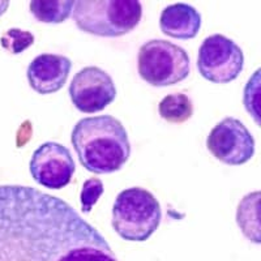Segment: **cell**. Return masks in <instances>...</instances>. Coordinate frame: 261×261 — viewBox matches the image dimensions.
Masks as SVG:
<instances>
[{
  "mask_svg": "<svg viewBox=\"0 0 261 261\" xmlns=\"http://www.w3.org/2000/svg\"><path fill=\"white\" fill-rule=\"evenodd\" d=\"M0 261H119L73 206L18 184L0 186Z\"/></svg>",
  "mask_w": 261,
  "mask_h": 261,
  "instance_id": "6da1fadb",
  "label": "cell"
},
{
  "mask_svg": "<svg viewBox=\"0 0 261 261\" xmlns=\"http://www.w3.org/2000/svg\"><path fill=\"white\" fill-rule=\"evenodd\" d=\"M71 143L83 167L93 174H111L124 166L130 143L124 125L111 115L90 116L76 123Z\"/></svg>",
  "mask_w": 261,
  "mask_h": 261,
  "instance_id": "7a4b0ae2",
  "label": "cell"
},
{
  "mask_svg": "<svg viewBox=\"0 0 261 261\" xmlns=\"http://www.w3.org/2000/svg\"><path fill=\"white\" fill-rule=\"evenodd\" d=\"M73 20L79 29L97 37H122L140 24L143 6L136 0H79Z\"/></svg>",
  "mask_w": 261,
  "mask_h": 261,
  "instance_id": "3957f363",
  "label": "cell"
},
{
  "mask_svg": "<svg viewBox=\"0 0 261 261\" xmlns=\"http://www.w3.org/2000/svg\"><path fill=\"white\" fill-rule=\"evenodd\" d=\"M162 221V209L155 196L141 187H130L116 196L111 225L128 242H145Z\"/></svg>",
  "mask_w": 261,
  "mask_h": 261,
  "instance_id": "277c9868",
  "label": "cell"
},
{
  "mask_svg": "<svg viewBox=\"0 0 261 261\" xmlns=\"http://www.w3.org/2000/svg\"><path fill=\"white\" fill-rule=\"evenodd\" d=\"M137 69L149 85L171 86L188 77L191 59L180 46L165 39H150L140 47Z\"/></svg>",
  "mask_w": 261,
  "mask_h": 261,
  "instance_id": "5b68a950",
  "label": "cell"
},
{
  "mask_svg": "<svg viewBox=\"0 0 261 261\" xmlns=\"http://www.w3.org/2000/svg\"><path fill=\"white\" fill-rule=\"evenodd\" d=\"M244 67L243 51L232 39L213 34L202 41L197 55V68L205 80L228 84L238 79Z\"/></svg>",
  "mask_w": 261,
  "mask_h": 261,
  "instance_id": "8992f818",
  "label": "cell"
},
{
  "mask_svg": "<svg viewBox=\"0 0 261 261\" xmlns=\"http://www.w3.org/2000/svg\"><path fill=\"white\" fill-rule=\"evenodd\" d=\"M206 148L216 160L230 166H238L253 157L255 139L239 119L228 116L211 130Z\"/></svg>",
  "mask_w": 261,
  "mask_h": 261,
  "instance_id": "52a82bcc",
  "label": "cell"
},
{
  "mask_svg": "<svg viewBox=\"0 0 261 261\" xmlns=\"http://www.w3.org/2000/svg\"><path fill=\"white\" fill-rule=\"evenodd\" d=\"M69 97L81 113L105 110L116 97L113 77L99 67H85L74 74L69 84Z\"/></svg>",
  "mask_w": 261,
  "mask_h": 261,
  "instance_id": "ba28073f",
  "label": "cell"
},
{
  "mask_svg": "<svg viewBox=\"0 0 261 261\" xmlns=\"http://www.w3.org/2000/svg\"><path fill=\"white\" fill-rule=\"evenodd\" d=\"M29 171L36 183L42 187L60 190L68 186L76 166L68 148L59 143L48 141L33 153Z\"/></svg>",
  "mask_w": 261,
  "mask_h": 261,
  "instance_id": "9c48e42d",
  "label": "cell"
},
{
  "mask_svg": "<svg viewBox=\"0 0 261 261\" xmlns=\"http://www.w3.org/2000/svg\"><path fill=\"white\" fill-rule=\"evenodd\" d=\"M72 62L69 58L58 54H41L28 65L27 77L29 85L39 94H53L67 83Z\"/></svg>",
  "mask_w": 261,
  "mask_h": 261,
  "instance_id": "30bf717a",
  "label": "cell"
},
{
  "mask_svg": "<svg viewBox=\"0 0 261 261\" xmlns=\"http://www.w3.org/2000/svg\"><path fill=\"white\" fill-rule=\"evenodd\" d=\"M160 28L165 36L171 38L192 39L201 29V15L190 4H171L163 8Z\"/></svg>",
  "mask_w": 261,
  "mask_h": 261,
  "instance_id": "8fae6325",
  "label": "cell"
},
{
  "mask_svg": "<svg viewBox=\"0 0 261 261\" xmlns=\"http://www.w3.org/2000/svg\"><path fill=\"white\" fill-rule=\"evenodd\" d=\"M258 201L260 192L248 193L239 202L237 211V223L244 237L255 244H260V220H258Z\"/></svg>",
  "mask_w": 261,
  "mask_h": 261,
  "instance_id": "7c38bea8",
  "label": "cell"
},
{
  "mask_svg": "<svg viewBox=\"0 0 261 261\" xmlns=\"http://www.w3.org/2000/svg\"><path fill=\"white\" fill-rule=\"evenodd\" d=\"M72 0H34L29 9L37 21L43 24H62L73 12Z\"/></svg>",
  "mask_w": 261,
  "mask_h": 261,
  "instance_id": "4fadbf2b",
  "label": "cell"
},
{
  "mask_svg": "<svg viewBox=\"0 0 261 261\" xmlns=\"http://www.w3.org/2000/svg\"><path fill=\"white\" fill-rule=\"evenodd\" d=\"M158 113L169 123H184L193 115V102L184 93H174L163 98L158 105Z\"/></svg>",
  "mask_w": 261,
  "mask_h": 261,
  "instance_id": "5bb4252c",
  "label": "cell"
},
{
  "mask_svg": "<svg viewBox=\"0 0 261 261\" xmlns=\"http://www.w3.org/2000/svg\"><path fill=\"white\" fill-rule=\"evenodd\" d=\"M33 43H34L33 33H30L29 30L18 29V28L6 30L0 38L2 47L12 55H18V54L24 53L27 48L33 46Z\"/></svg>",
  "mask_w": 261,
  "mask_h": 261,
  "instance_id": "9a60e30c",
  "label": "cell"
},
{
  "mask_svg": "<svg viewBox=\"0 0 261 261\" xmlns=\"http://www.w3.org/2000/svg\"><path fill=\"white\" fill-rule=\"evenodd\" d=\"M103 193V183L97 178L88 179L83 184L80 193V204L81 211L84 213H90L95 204L98 202L99 197Z\"/></svg>",
  "mask_w": 261,
  "mask_h": 261,
  "instance_id": "2e32d148",
  "label": "cell"
},
{
  "mask_svg": "<svg viewBox=\"0 0 261 261\" xmlns=\"http://www.w3.org/2000/svg\"><path fill=\"white\" fill-rule=\"evenodd\" d=\"M9 7V2H4V0H0V17L7 12V9Z\"/></svg>",
  "mask_w": 261,
  "mask_h": 261,
  "instance_id": "e0dca14e",
  "label": "cell"
}]
</instances>
